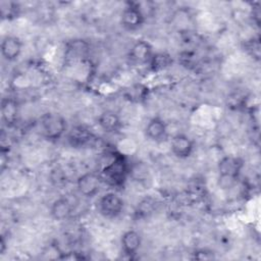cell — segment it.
Instances as JSON below:
<instances>
[{
    "label": "cell",
    "mask_w": 261,
    "mask_h": 261,
    "mask_svg": "<svg viewBox=\"0 0 261 261\" xmlns=\"http://www.w3.org/2000/svg\"><path fill=\"white\" fill-rule=\"evenodd\" d=\"M155 207H156V201L153 198L151 197L144 198L138 204L136 209V214L138 217H147L153 213V211L155 210Z\"/></svg>",
    "instance_id": "obj_17"
},
{
    "label": "cell",
    "mask_w": 261,
    "mask_h": 261,
    "mask_svg": "<svg viewBox=\"0 0 261 261\" xmlns=\"http://www.w3.org/2000/svg\"><path fill=\"white\" fill-rule=\"evenodd\" d=\"M22 50V42L18 37L6 36L1 42V54L7 61L16 60Z\"/></svg>",
    "instance_id": "obj_9"
},
{
    "label": "cell",
    "mask_w": 261,
    "mask_h": 261,
    "mask_svg": "<svg viewBox=\"0 0 261 261\" xmlns=\"http://www.w3.org/2000/svg\"><path fill=\"white\" fill-rule=\"evenodd\" d=\"M146 137L153 142H160L166 138L167 126L160 117H153L149 120L145 127Z\"/></svg>",
    "instance_id": "obj_11"
},
{
    "label": "cell",
    "mask_w": 261,
    "mask_h": 261,
    "mask_svg": "<svg viewBox=\"0 0 261 261\" xmlns=\"http://www.w3.org/2000/svg\"><path fill=\"white\" fill-rule=\"evenodd\" d=\"M243 167L239 157L225 156L218 163V185L221 189H230L236 184Z\"/></svg>",
    "instance_id": "obj_2"
},
{
    "label": "cell",
    "mask_w": 261,
    "mask_h": 261,
    "mask_svg": "<svg viewBox=\"0 0 261 261\" xmlns=\"http://www.w3.org/2000/svg\"><path fill=\"white\" fill-rule=\"evenodd\" d=\"M153 54L152 46L147 41L139 40L130 48L128 58L135 64H149Z\"/></svg>",
    "instance_id": "obj_7"
},
{
    "label": "cell",
    "mask_w": 261,
    "mask_h": 261,
    "mask_svg": "<svg viewBox=\"0 0 261 261\" xmlns=\"http://www.w3.org/2000/svg\"><path fill=\"white\" fill-rule=\"evenodd\" d=\"M40 128L45 139L56 141L64 134L66 121L64 117L57 112H47L40 118Z\"/></svg>",
    "instance_id": "obj_3"
},
{
    "label": "cell",
    "mask_w": 261,
    "mask_h": 261,
    "mask_svg": "<svg viewBox=\"0 0 261 261\" xmlns=\"http://www.w3.org/2000/svg\"><path fill=\"white\" fill-rule=\"evenodd\" d=\"M146 17L139 9L136 2H130L122 10L120 21L121 25L127 31H136L140 29L145 22Z\"/></svg>",
    "instance_id": "obj_6"
},
{
    "label": "cell",
    "mask_w": 261,
    "mask_h": 261,
    "mask_svg": "<svg viewBox=\"0 0 261 261\" xmlns=\"http://www.w3.org/2000/svg\"><path fill=\"white\" fill-rule=\"evenodd\" d=\"M128 164L122 155H114L112 160L106 164L99 172L102 181L106 185L119 188L123 186L126 176L128 175Z\"/></svg>",
    "instance_id": "obj_1"
},
{
    "label": "cell",
    "mask_w": 261,
    "mask_h": 261,
    "mask_svg": "<svg viewBox=\"0 0 261 261\" xmlns=\"http://www.w3.org/2000/svg\"><path fill=\"white\" fill-rule=\"evenodd\" d=\"M2 120L7 126L15 124L18 118V104L12 98H5L1 102Z\"/></svg>",
    "instance_id": "obj_12"
},
{
    "label": "cell",
    "mask_w": 261,
    "mask_h": 261,
    "mask_svg": "<svg viewBox=\"0 0 261 261\" xmlns=\"http://www.w3.org/2000/svg\"><path fill=\"white\" fill-rule=\"evenodd\" d=\"M128 174L132 175L135 180H138L141 182L144 180H147V178H149V171H148L147 166L144 165L143 163H139V162H137L132 167L129 166Z\"/></svg>",
    "instance_id": "obj_18"
},
{
    "label": "cell",
    "mask_w": 261,
    "mask_h": 261,
    "mask_svg": "<svg viewBox=\"0 0 261 261\" xmlns=\"http://www.w3.org/2000/svg\"><path fill=\"white\" fill-rule=\"evenodd\" d=\"M73 211V203L67 197H60L56 199L51 207L50 214L53 219L57 221L67 219Z\"/></svg>",
    "instance_id": "obj_10"
},
{
    "label": "cell",
    "mask_w": 261,
    "mask_h": 261,
    "mask_svg": "<svg viewBox=\"0 0 261 261\" xmlns=\"http://www.w3.org/2000/svg\"><path fill=\"white\" fill-rule=\"evenodd\" d=\"M89 45L83 40H72L67 44L65 57L68 59H80L88 53Z\"/></svg>",
    "instance_id": "obj_15"
},
{
    "label": "cell",
    "mask_w": 261,
    "mask_h": 261,
    "mask_svg": "<svg viewBox=\"0 0 261 261\" xmlns=\"http://www.w3.org/2000/svg\"><path fill=\"white\" fill-rule=\"evenodd\" d=\"M170 149L174 156L180 159L188 158L194 151V142L184 134H176L170 142Z\"/></svg>",
    "instance_id": "obj_8"
},
{
    "label": "cell",
    "mask_w": 261,
    "mask_h": 261,
    "mask_svg": "<svg viewBox=\"0 0 261 261\" xmlns=\"http://www.w3.org/2000/svg\"><path fill=\"white\" fill-rule=\"evenodd\" d=\"M103 184L99 173L87 172L82 174L76 180V188L81 195L87 198L96 196Z\"/></svg>",
    "instance_id": "obj_5"
},
{
    "label": "cell",
    "mask_w": 261,
    "mask_h": 261,
    "mask_svg": "<svg viewBox=\"0 0 261 261\" xmlns=\"http://www.w3.org/2000/svg\"><path fill=\"white\" fill-rule=\"evenodd\" d=\"M98 124L99 126L108 134H114L117 133L121 127V121L119 116L110 110L104 111L100 114L98 118Z\"/></svg>",
    "instance_id": "obj_14"
},
{
    "label": "cell",
    "mask_w": 261,
    "mask_h": 261,
    "mask_svg": "<svg viewBox=\"0 0 261 261\" xmlns=\"http://www.w3.org/2000/svg\"><path fill=\"white\" fill-rule=\"evenodd\" d=\"M123 200L114 193H106L98 200V210L107 218L118 216L123 209Z\"/></svg>",
    "instance_id": "obj_4"
},
{
    "label": "cell",
    "mask_w": 261,
    "mask_h": 261,
    "mask_svg": "<svg viewBox=\"0 0 261 261\" xmlns=\"http://www.w3.org/2000/svg\"><path fill=\"white\" fill-rule=\"evenodd\" d=\"M141 243L142 239L140 233L134 229H129L123 232L120 239L122 251L128 256H132L138 252L141 247Z\"/></svg>",
    "instance_id": "obj_13"
},
{
    "label": "cell",
    "mask_w": 261,
    "mask_h": 261,
    "mask_svg": "<svg viewBox=\"0 0 261 261\" xmlns=\"http://www.w3.org/2000/svg\"><path fill=\"white\" fill-rule=\"evenodd\" d=\"M90 136L85 129L83 128H79L76 132H72L70 137H69V140L72 141V144L73 143H76V144H84L85 142H87L89 139H90Z\"/></svg>",
    "instance_id": "obj_19"
},
{
    "label": "cell",
    "mask_w": 261,
    "mask_h": 261,
    "mask_svg": "<svg viewBox=\"0 0 261 261\" xmlns=\"http://www.w3.org/2000/svg\"><path fill=\"white\" fill-rule=\"evenodd\" d=\"M172 64V58L169 54L167 53H156L153 54L150 62H149V66L151 68V70L153 71H160L163 70L167 67H169Z\"/></svg>",
    "instance_id": "obj_16"
}]
</instances>
